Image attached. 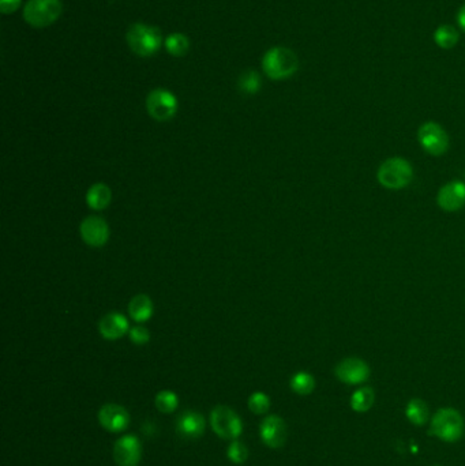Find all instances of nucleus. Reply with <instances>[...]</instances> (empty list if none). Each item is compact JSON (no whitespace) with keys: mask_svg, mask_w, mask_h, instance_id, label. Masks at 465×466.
I'll list each match as a JSON object with an SVG mask.
<instances>
[{"mask_svg":"<svg viewBox=\"0 0 465 466\" xmlns=\"http://www.w3.org/2000/svg\"><path fill=\"white\" fill-rule=\"evenodd\" d=\"M299 68V59L290 48H270L262 58V70L270 79L281 81L292 77Z\"/></svg>","mask_w":465,"mask_h":466,"instance_id":"nucleus-1","label":"nucleus"},{"mask_svg":"<svg viewBox=\"0 0 465 466\" xmlns=\"http://www.w3.org/2000/svg\"><path fill=\"white\" fill-rule=\"evenodd\" d=\"M126 38L130 49L142 58L153 56L163 46V34L160 29L145 24L131 25Z\"/></svg>","mask_w":465,"mask_h":466,"instance_id":"nucleus-2","label":"nucleus"},{"mask_svg":"<svg viewBox=\"0 0 465 466\" xmlns=\"http://www.w3.org/2000/svg\"><path fill=\"white\" fill-rule=\"evenodd\" d=\"M431 433L444 442H457L464 434V419L461 413L453 408L436 410L431 420Z\"/></svg>","mask_w":465,"mask_h":466,"instance_id":"nucleus-3","label":"nucleus"},{"mask_svg":"<svg viewBox=\"0 0 465 466\" xmlns=\"http://www.w3.org/2000/svg\"><path fill=\"white\" fill-rule=\"evenodd\" d=\"M414 177L411 164L402 157H392L382 162L377 172L379 185L388 190H402L408 186Z\"/></svg>","mask_w":465,"mask_h":466,"instance_id":"nucleus-4","label":"nucleus"},{"mask_svg":"<svg viewBox=\"0 0 465 466\" xmlns=\"http://www.w3.org/2000/svg\"><path fill=\"white\" fill-rule=\"evenodd\" d=\"M62 10L61 0H29L24 7V18L33 28H47L61 16Z\"/></svg>","mask_w":465,"mask_h":466,"instance_id":"nucleus-5","label":"nucleus"},{"mask_svg":"<svg viewBox=\"0 0 465 466\" xmlns=\"http://www.w3.org/2000/svg\"><path fill=\"white\" fill-rule=\"evenodd\" d=\"M210 425L223 439H237L243 433V423L231 408L220 405L210 413Z\"/></svg>","mask_w":465,"mask_h":466,"instance_id":"nucleus-6","label":"nucleus"},{"mask_svg":"<svg viewBox=\"0 0 465 466\" xmlns=\"http://www.w3.org/2000/svg\"><path fill=\"white\" fill-rule=\"evenodd\" d=\"M178 105L176 95L167 89H155L146 98L149 115L158 122L171 120L178 112Z\"/></svg>","mask_w":465,"mask_h":466,"instance_id":"nucleus-7","label":"nucleus"},{"mask_svg":"<svg viewBox=\"0 0 465 466\" xmlns=\"http://www.w3.org/2000/svg\"><path fill=\"white\" fill-rule=\"evenodd\" d=\"M418 140L421 147L435 157L445 155L449 149V137L446 131L435 122H426L420 125Z\"/></svg>","mask_w":465,"mask_h":466,"instance_id":"nucleus-8","label":"nucleus"},{"mask_svg":"<svg viewBox=\"0 0 465 466\" xmlns=\"http://www.w3.org/2000/svg\"><path fill=\"white\" fill-rule=\"evenodd\" d=\"M334 373L342 383L360 385L369 379L370 367L362 358H347L336 366Z\"/></svg>","mask_w":465,"mask_h":466,"instance_id":"nucleus-9","label":"nucleus"},{"mask_svg":"<svg viewBox=\"0 0 465 466\" xmlns=\"http://www.w3.org/2000/svg\"><path fill=\"white\" fill-rule=\"evenodd\" d=\"M81 236L83 242L94 247H103L107 244L109 239V227L107 221L100 216H89L81 222Z\"/></svg>","mask_w":465,"mask_h":466,"instance_id":"nucleus-10","label":"nucleus"},{"mask_svg":"<svg viewBox=\"0 0 465 466\" xmlns=\"http://www.w3.org/2000/svg\"><path fill=\"white\" fill-rule=\"evenodd\" d=\"M140 455L142 446L136 435L122 436L113 446V460L118 466H138Z\"/></svg>","mask_w":465,"mask_h":466,"instance_id":"nucleus-11","label":"nucleus"},{"mask_svg":"<svg viewBox=\"0 0 465 466\" xmlns=\"http://www.w3.org/2000/svg\"><path fill=\"white\" fill-rule=\"evenodd\" d=\"M260 434L262 442L267 447L280 449L284 446L287 440V424L279 416L270 415L262 420L260 427Z\"/></svg>","mask_w":465,"mask_h":466,"instance_id":"nucleus-12","label":"nucleus"},{"mask_svg":"<svg viewBox=\"0 0 465 466\" xmlns=\"http://www.w3.org/2000/svg\"><path fill=\"white\" fill-rule=\"evenodd\" d=\"M98 421L109 433H122L128 427L130 415L121 405L107 404L98 410Z\"/></svg>","mask_w":465,"mask_h":466,"instance_id":"nucleus-13","label":"nucleus"},{"mask_svg":"<svg viewBox=\"0 0 465 466\" xmlns=\"http://www.w3.org/2000/svg\"><path fill=\"white\" fill-rule=\"evenodd\" d=\"M438 206L445 212H457L465 203V183L450 182L442 187L436 197Z\"/></svg>","mask_w":465,"mask_h":466,"instance_id":"nucleus-14","label":"nucleus"},{"mask_svg":"<svg viewBox=\"0 0 465 466\" xmlns=\"http://www.w3.org/2000/svg\"><path fill=\"white\" fill-rule=\"evenodd\" d=\"M206 421L201 413L194 410L183 412L176 420V431L185 439H198L203 435Z\"/></svg>","mask_w":465,"mask_h":466,"instance_id":"nucleus-15","label":"nucleus"},{"mask_svg":"<svg viewBox=\"0 0 465 466\" xmlns=\"http://www.w3.org/2000/svg\"><path fill=\"white\" fill-rule=\"evenodd\" d=\"M98 331L106 340H118L130 331V325L123 314L113 311L101 318Z\"/></svg>","mask_w":465,"mask_h":466,"instance_id":"nucleus-16","label":"nucleus"},{"mask_svg":"<svg viewBox=\"0 0 465 466\" xmlns=\"http://www.w3.org/2000/svg\"><path fill=\"white\" fill-rule=\"evenodd\" d=\"M128 314L137 323L149 321L153 315V301L148 295L134 296L128 303Z\"/></svg>","mask_w":465,"mask_h":466,"instance_id":"nucleus-17","label":"nucleus"},{"mask_svg":"<svg viewBox=\"0 0 465 466\" xmlns=\"http://www.w3.org/2000/svg\"><path fill=\"white\" fill-rule=\"evenodd\" d=\"M112 200L111 188L104 183H96L88 190L86 194V203L93 210H103L108 206Z\"/></svg>","mask_w":465,"mask_h":466,"instance_id":"nucleus-18","label":"nucleus"},{"mask_svg":"<svg viewBox=\"0 0 465 466\" xmlns=\"http://www.w3.org/2000/svg\"><path fill=\"white\" fill-rule=\"evenodd\" d=\"M434 43L442 49H451L457 46L460 33L451 25H441L434 31Z\"/></svg>","mask_w":465,"mask_h":466,"instance_id":"nucleus-19","label":"nucleus"},{"mask_svg":"<svg viewBox=\"0 0 465 466\" xmlns=\"http://www.w3.org/2000/svg\"><path fill=\"white\" fill-rule=\"evenodd\" d=\"M405 416L415 425H424L429 420V406L419 398L411 400L405 408Z\"/></svg>","mask_w":465,"mask_h":466,"instance_id":"nucleus-20","label":"nucleus"},{"mask_svg":"<svg viewBox=\"0 0 465 466\" xmlns=\"http://www.w3.org/2000/svg\"><path fill=\"white\" fill-rule=\"evenodd\" d=\"M375 401V393L372 388H360L351 397V408L357 413L370 410Z\"/></svg>","mask_w":465,"mask_h":466,"instance_id":"nucleus-21","label":"nucleus"},{"mask_svg":"<svg viewBox=\"0 0 465 466\" xmlns=\"http://www.w3.org/2000/svg\"><path fill=\"white\" fill-rule=\"evenodd\" d=\"M164 44H165V49L168 51V53L176 58L185 56L190 48L188 38L182 33H172L165 38Z\"/></svg>","mask_w":465,"mask_h":466,"instance_id":"nucleus-22","label":"nucleus"},{"mask_svg":"<svg viewBox=\"0 0 465 466\" xmlns=\"http://www.w3.org/2000/svg\"><path fill=\"white\" fill-rule=\"evenodd\" d=\"M315 388L314 376L309 373L300 371L291 378V388L299 395H309Z\"/></svg>","mask_w":465,"mask_h":466,"instance_id":"nucleus-23","label":"nucleus"},{"mask_svg":"<svg viewBox=\"0 0 465 466\" xmlns=\"http://www.w3.org/2000/svg\"><path fill=\"white\" fill-rule=\"evenodd\" d=\"M155 404L161 413H172L179 405V398L171 390H163L155 395Z\"/></svg>","mask_w":465,"mask_h":466,"instance_id":"nucleus-24","label":"nucleus"},{"mask_svg":"<svg viewBox=\"0 0 465 466\" xmlns=\"http://www.w3.org/2000/svg\"><path fill=\"white\" fill-rule=\"evenodd\" d=\"M239 90L245 94H255L261 88V77L257 71H246L239 77Z\"/></svg>","mask_w":465,"mask_h":466,"instance_id":"nucleus-25","label":"nucleus"},{"mask_svg":"<svg viewBox=\"0 0 465 466\" xmlns=\"http://www.w3.org/2000/svg\"><path fill=\"white\" fill-rule=\"evenodd\" d=\"M270 408V398L262 393L255 391L248 398V409L255 415H265Z\"/></svg>","mask_w":465,"mask_h":466,"instance_id":"nucleus-26","label":"nucleus"},{"mask_svg":"<svg viewBox=\"0 0 465 466\" xmlns=\"http://www.w3.org/2000/svg\"><path fill=\"white\" fill-rule=\"evenodd\" d=\"M228 458L232 461L233 464H243L248 457L247 447L240 443V442H232L227 450Z\"/></svg>","mask_w":465,"mask_h":466,"instance_id":"nucleus-27","label":"nucleus"},{"mask_svg":"<svg viewBox=\"0 0 465 466\" xmlns=\"http://www.w3.org/2000/svg\"><path fill=\"white\" fill-rule=\"evenodd\" d=\"M130 340L134 342L136 345H145L150 340V333L145 326H133L128 331Z\"/></svg>","mask_w":465,"mask_h":466,"instance_id":"nucleus-28","label":"nucleus"},{"mask_svg":"<svg viewBox=\"0 0 465 466\" xmlns=\"http://www.w3.org/2000/svg\"><path fill=\"white\" fill-rule=\"evenodd\" d=\"M22 0H0V10L3 14H13L21 7Z\"/></svg>","mask_w":465,"mask_h":466,"instance_id":"nucleus-29","label":"nucleus"},{"mask_svg":"<svg viewBox=\"0 0 465 466\" xmlns=\"http://www.w3.org/2000/svg\"><path fill=\"white\" fill-rule=\"evenodd\" d=\"M457 22H459V26L461 28V31H465V4L459 10V14H457Z\"/></svg>","mask_w":465,"mask_h":466,"instance_id":"nucleus-30","label":"nucleus"}]
</instances>
